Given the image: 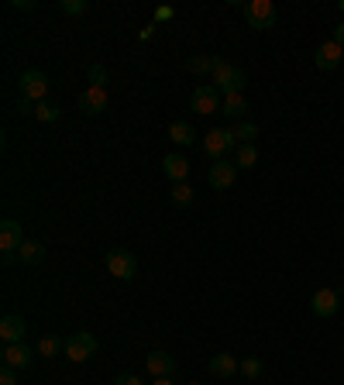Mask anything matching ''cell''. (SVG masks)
Segmentation results:
<instances>
[{"label": "cell", "mask_w": 344, "mask_h": 385, "mask_svg": "<svg viewBox=\"0 0 344 385\" xmlns=\"http://www.w3.org/2000/svg\"><path fill=\"white\" fill-rule=\"evenodd\" d=\"M152 385H176V382H172V379H155Z\"/></svg>", "instance_id": "obj_36"}, {"label": "cell", "mask_w": 344, "mask_h": 385, "mask_svg": "<svg viewBox=\"0 0 344 385\" xmlns=\"http://www.w3.org/2000/svg\"><path fill=\"white\" fill-rule=\"evenodd\" d=\"M221 107H224V93L213 86V83H203V86H196L190 96V111L193 114H221Z\"/></svg>", "instance_id": "obj_2"}, {"label": "cell", "mask_w": 344, "mask_h": 385, "mask_svg": "<svg viewBox=\"0 0 344 385\" xmlns=\"http://www.w3.org/2000/svg\"><path fill=\"white\" fill-rule=\"evenodd\" d=\"M231 135L238 145H255V138H258V124H251V120H238L234 128H231Z\"/></svg>", "instance_id": "obj_22"}, {"label": "cell", "mask_w": 344, "mask_h": 385, "mask_svg": "<svg viewBox=\"0 0 344 385\" xmlns=\"http://www.w3.org/2000/svg\"><path fill=\"white\" fill-rule=\"evenodd\" d=\"M207 183H211L213 190H231V186L238 183V165H234V162H228V158L213 162L211 173H207Z\"/></svg>", "instance_id": "obj_10"}, {"label": "cell", "mask_w": 344, "mask_h": 385, "mask_svg": "<svg viewBox=\"0 0 344 385\" xmlns=\"http://www.w3.org/2000/svg\"><path fill=\"white\" fill-rule=\"evenodd\" d=\"M0 358H4V368H28L31 365V347L28 344H4L0 351Z\"/></svg>", "instance_id": "obj_14"}, {"label": "cell", "mask_w": 344, "mask_h": 385, "mask_svg": "<svg viewBox=\"0 0 344 385\" xmlns=\"http://www.w3.org/2000/svg\"><path fill=\"white\" fill-rule=\"evenodd\" d=\"M86 76H90V86H100V90H107V69H103L100 62H96V66H90V73H86Z\"/></svg>", "instance_id": "obj_27"}, {"label": "cell", "mask_w": 344, "mask_h": 385, "mask_svg": "<svg viewBox=\"0 0 344 385\" xmlns=\"http://www.w3.org/2000/svg\"><path fill=\"white\" fill-rule=\"evenodd\" d=\"M221 114H224V117H234V120H245V114H248V100H245L241 93L224 96V107H221Z\"/></svg>", "instance_id": "obj_18"}, {"label": "cell", "mask_w": 344, "mask_h": 385, "mask_svg": "<svg viewBox=\"0 0 344 385\" xmlns=\"http://www.w3.org/2000/svg\"><path fill=\"white\" fill-rule=\"evenodd\" d=\"M334 41H338V45L344 48V24H338V28H334Z\"/></svg>", "instance_id": "obj_35"}, {"label": "cell", "mask_w": 344, "mask_h": 385, "mask_svg": "<svg viewBox=\"0 0 344 385\" xmlns=\"http://www.w3.org/2000/svg\"><path fill=\"white\" fill-rule=\"evenodd\" d=\"M217 66H221V58H217V56H193L190 62H186V69H190L193 76H207V73L213 76V69H217Z\"/></svg>", "instance_id": "obj_20"}, {"label": "cell", "mask_w": 344, "mask_h": 385, "mask_svg": "<svg viewBox=\"0 0 344 385\" xmlns=\"http://www.w3.org/2000/svg\"><path fill=\"white\" fill-rule=\"evenodd\" d=\"M190 385H203V382H190Z\"/></svg>", "instance_id": "obj_37"}, {"label": "cell", "mask_w": 344, "mask_h": 385, "mask_svg": "<svg viewBox=\"0 0 344 385\" xmlns=\"http://www.w3.org/2000/svg\"><path fill=\"white\" fill-rule=\"evenodd\" d=\"M114 385H141V382H138L134 375H117V379H114Z\"/></svg>", "instance_id": "obj_33"}, {"label": "cell", "mask_w": 344, "mask_h": 385, "mask_svg": "<svg viewBox=\"0 0 344 385\" xmlns=\"http://www.w3.org/2000/svg\"><path fill=\"white\" fill-rule=\"evenodd\" d=\"M313 62H317V69H320V73H330V69H338V66L344 62V48L334 38H327V41H320V45H317Z\"/></svg>", "instance_id": "obj_9"}, {"label": "cell", "mask_w": 344, "mask_h": 385, "mask_svg": "<svg viewBox=\"0 0 344 385\" xmlns=\"http://www.w3.org/2000/svg\"><path fill=\"white\" fill-rule=\"evenodd\" d=\"M245 83H248L245 69H241V66H231L228 58H221V66L213 69V86H217L224 96H234V93L245 90Z\"/></svg>", "instance_id": "obj_1"}, {"label": "cell", "mask_w": 344, "mask_h": 385, "mask_svg": "<svg viewBox=\"0 0 344 385\" xmlns=\"http://www.w3.org/2000/svg\"><path fill=\"white\" fill-rule=\"evenodd\" d=\"M79 111L86 117H96L107 111V90H100V86H86L83 93H79Z\"/></svg>", "instance_id": "obj_12"}, {"label": "cell", "mask_w": 344, "mask_h": 385, "mask_svg": "<svg viewBox=\"0 0 344 385\" xmlns=\"http://www.w3.org/2000/svg\"><path fill=\"white\" fill-rule=\"evenodd\" d=\"M145 368L152 371L155 379H172V371H176V361H172L166 351H152V354L145 358Z\"/></svg>", "instance_id": "obj_16"}, {"label": "cell", "mask_w": 344, "mask_h": 385, "mask_svg": "<svg viewBox=\"0 0 344 385\" xmlns=\"http://www.w3.org/2000/svg\"><path fill=\"white\" fill-rule=\"evenodd\" d=\"M341 11H344V0H341Z\"/></svg>", "instance_id": "obj_38"}, {"label": "cell", "mask_w": 344, "mask_h": 385, "mask_svg": "<svg viewBox=\"0 0 344 385\" xmlns=\"http://www.w3.org/2000/svg\"><path fill=\"white\" fill-rule=\"evenodd\" d=\"M0 385H18V371L14 368H4L0 371Z\"/></svg>", "instance_id": "obj_31"}, {"label": "cell", "mask_w": 344, "mask_h": 385, "mask_svg": "<svg viewBox=\"0 0 344 385\" xmlns=\"http://www.w3.org/2000/svg\"><path fill=\"white\" fill-rule=\"evenodd\" d=\"M241 375L258 379V375H262V361H258V358H241Z\"/></svg>", "instance_id": "obj_28"}, {"label": "cell", "mask_w": 344, "mask_h": 385, "mask_svg": "<svg viewBox=\"0 0 344 385\" xmlns=\"http://www.w3.org/2000/svg\"><path fill=\"white\" fill-rule=\"evenodd\" d=\"M18 258H21V265H41L45 262V248H41L39 241H24L18 248Z\"/></svg>", "instance_id": "obj_19"}, {"label": "cell", "mask_w": 344, "mask_h": 385, "mask_svg": "<svg viewBox=\"0 0 344 385\" xmlns=\"http://www.w3.org/2000/svg\"><path fill=\"white\" fill-rule=\"evenodd\" d=\"M24 317L18 313H7L4 320H0V337H4V344H21V337H24Z\"/></svg>", "instance_id": "obj_15"}, {"label": "cell", "mask_w": 344, "mask_h": 385, "mask_svg": "<svg viewBox=\"0 0 344 385\" xmlns=\"http://www.w3.org/2000/svg\"><path fill=\"white\" fill-rule=\"evenodd\" d=\"M169 200H172V207H190L193 203V190L186 186V183H176L169 190Z\"/></svg>", "instance_id": "obj_25"}, {"label": "cell", "mask_w": 344, "mask_h": 385, "mask_svg": "<svg viewBox=\"0 0 344 385\" xmlns=\"http://www.w3.org/2000/svg\"><path fill=\"white\" fill-rule=\"evenodd\" d=\"M162 173L169 175L172 183H186V179H190V158L179 155V152L166 155V158H162Z\"/></svg>", "instance_id": "obj_13"}, {"label": "cell", "mask_w": 344, "mask_h": 385, "mask_svg": "<svg viewBox=\"0 0 344 385\" xmlns=\"http://www.w3.org/2000/svg\"><path fill=\"white\" fill-rule=\"evenodd\" d=\"M59 351H66V341H59V337H52V334H45L39 341V354H45V358H56Z\"/></svg>", "instance_id": "obj_26"}, {"label": "cell", "mask_w": 344, "mask_h": 385, "mask_svg": "<svg viewBox=\"0 0 344 385\" xmlns=\"http://www.w3.org/2000/svg\"><path fill=\"white\" fill-rule=\"evenodd\" d=\"M169 138L176 141V145H186V148H190L193 141H196V131H193V124H186V120H172Z\"/></svg>", "instance_id": "obj_21"}, {"label": "cell", "mask_w": 344, "mask_h": 385, "mask_svg": "<svg viewBox=\"0 0 344 385\" xmlns=\"http://www.w3.org/2000/svg\"><path fill=\"white\" fill-rule=\"evenodd\" d=\"M14 7H21V11H35L39 4H35V0H14Z\"/></svg>", "instance_id": "obj_34"}, {"label": "cell", "mask_w": 344, "mask_h": 385, "mask_svg": "<svg viewBox=\"0 0 344 385\" xmlns=\"http://www.w3.org/2000/svg\"><path fill=\"white\" fill-rule=\"evenodd\" d=\"M21 96L31 100V103H41V100L49 96V76H45L41 69H28V73H21Z\"/></svg>", "instance_id": "obj_7"}, {"label": "cell", "mask_w": 344, "mask_h": 385, "mask_svg": "<svg viewBox=\"0 0 344 385\" xmlns=\"http://www.w3.org/2000/svg\"><path fill=\"white\" fill-rule=\"evenodd\" d=\"M35 107H39V103H31V100H24V96H21V100H18V111H21V117H35Z\"/></svg>", "instance_id": "obj_30"}, {"label": "cell", "mask_w": 344, "mask_h": 385, "mask_svg": "<svg viewBox=\"0 0 344 385\" xmlns=\"http://www.w3.org/2000/svg\"><path fill=\"white\" fill-rule=\"evenodd\" d=\"M103 262H107V272H111L114 279H121V282H128V279L138 275V258H134L128 248H111Z\"/></svg>", "instance_id": "obj_4"}, {"label": "cell", "mask_w": 344, "mask_h": 385, "mask_svg": "<svg viewBox=\"0 0 344 385\" xmlns=\"http://www.w3.org/2000/svg\"><path fill=\"white\" fill-rule=\"evenodd\" d=\"M24 241H28V237L21 234L18 220H11V217L0 220V251H4V255H18V248L24 245Z\"/></svg>", "instance_id": "obj_11"}, {"label": "cell", "mask_w": 344, "mask_h": 385, "mask_svg": "<svg viewBox=\"0 0 344 385\" xmlns=\"http://www.w3.org/2000/svg\"><path fill=\"white\" fill-rule=\"evenodd\" d=\"M245 21L255 31H268L275 28V4L272 0H248L245 4Z\"/></svg>", "instance_id": "obj_5"}, {"label": "cell", "mask_w": 344, "mask_h": 385, "mask_svg": "<svg viewBox=\"0 0 344 385\" xmlns=\"http://www.w3.org/2000/svg\"><path fill=\"white\" fill-rule=\"evenodd\" d=\"M203 152L211 155L213 162H221V158H228V152H238V141L231 135V128H213L203 135Z\"/></svg>", "instance_id": "obj_3"}, {"label": "cell", "mask_w": 344, "mask_h": 385, "mask_svg": "<svg viewBox=\"0 0 344 385\" xmlns=\"http://www.w3.org/2000/svg\"><path fill=\"white\" fill-rule=\"evenodd\" d=\"M35 117H39V120H45V124H52V120H59V117H62V107H59V103H52V100H41L39 107H35Z\"/></svg>", "instance_id": "obj_24"}, {"label": "cell", "mask_w": 344, "mask_h": 385, "mask_svg": "<svg viewBox=\"0 0 344 385\" xmlns=\"http://www.w3.org/2000/svg\"><path fill=\"white\" fill-rule=\"evenodd\" d=\"M234 165H238V169H255V165H258V148H255V145H238Z\"/></svg>", "instance_id": "obj_23"}, {"label": "cell", "mask_w": 344, "mask_h": 385, "mask_svg": "<svg viewBox=\"0 0 344 385\" xmlns=\"http://www.w3.org/2000/svg\"><path fill=\"white\" fill-rule=\"evenodd\" d=\"M341 292L338 289H317L313 296H310V309H313V317H320V320H330L338 309H341Z\"/></svg>", "instance_id": "obj_6"}, {"label": "cell", "mask_w": 344, "mask_h": 385, "mask_svg": "<svg viewBox=\"0 0 344 385\" xmlns=\"http://www.w3.org/2000/svg\"><path fill=\"white\" fill-rule=\"evenodd\" d=\"M238 368H241V361H238L234 354H228V351H221V354H213L211 358V371L217 375V379H231V375H238Z\"/></svg>", "instance_id": "obj_17"}, {"label": "cell", "mask_w": 344, "mask_h": 385, "mask_svg": "<svg viewBox=\"0 0 344 385\" xmlns=\"http://www.w3.org/2000/svg\"><path fill=\"white\" fill-rule=\"evenodd\" d=\"M172 18H176L172 7H158V11H155V21H172Z\"/></svg>", "instance_id": "obj_32"}, {"label": "cell", "mask_w": 344, "mask_h": 385, "mask_svg": "<svg viewBox=\"0 0 344 385\" xmlns=\"http://www.w3.org/2000/svg\"><path fill=\"white\" fill-rule=\"evenodd\" d=\"M93 354H96V337L86 334V330H76L66 341V358H73V361H90Z\"/></svg>", "instance_id": "obj_8"}, {"label": "cell", "mask_w": 344, "mask_h": 385, "mask_svg": "<svg viewBox=\"0 0 344 385\" xmlns=\"http://www.w3.org/2000/svg\"><path fill=\"white\" fill-rule=\"evenodd\" d=\"M59 7H62L66 14H86V11H90V4H86V0H62Z\"/></svg>", "instance_id": "obj_29"}]
</instances>
